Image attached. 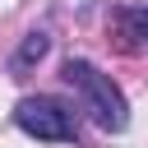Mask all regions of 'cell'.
<instances>
[{
  "instance_id": "1",
  "label": "cell",
  "mask_w": 148,
  "mask_h": 148,
  "mask_svg": "<svg viewBox=\"0 0 148 148\" xmlns=\"http://www.w3.org/2000/svg\"><path fill=\"white\" fill-rule=\"evenodd\" d=\"M60 79L79 92V106L102 125V130H111V134H120L125 125H130V102H125V92L92 65V60H83V56H69L65 65H60Z\"/></svg>"
},
{
  "instance_id": "2",
  "label": "cell",
  "mask_w": 148,
  "mask_h": 148,
  "mask_svg": "<svg viewBox=\"0 0 148 148\" xmlns=\"http://www.w3.org/2000/svg\"><path fill=\"white\" fill-rule=\"evenodd\" d=\"M14 125H18L28 139H42V143H74V139H79L74 111H69L60 97H46V92L18 97V102H14Z\"/></svg>"
},
{
  "instance_id": "3",
  "label": "cell",
  "mask_w": 148,
  "mask_h": 148,
  "mask_svg": "<svg viewBox=\"0 0 148 148\" xmlns=\"http://www.w3.org/2000/svg\"><path fill=\"white\" fill-rule=\"evenodd\" d=\"M111 37L120 42L125 56H139V51H143V37H148V9H143L139 0L120 5V9L111 14Z\"/></svg>"
},
{
  "instance_id": "4",
  "label": "cell",
  "mask_w": 148,
  "mask_h": 148,
  "mask_svg": "<svg viewBox=\"0 0 148 148\" xmlns=\"http://www.w3.org/2000/svg\"><path fill=\"white\" fill-rule=\"evenodd\" d=\"M46 51H51V37H46V28H32V32L18 42V51L9 56V74H14V79H23V69H32V65H37Z\"/></svg>"
}]
</instances>
